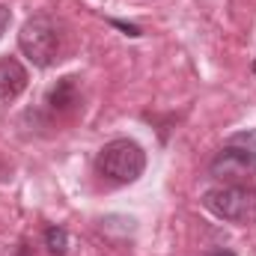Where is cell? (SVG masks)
Listing matches in <instances>:
<instances>
[{
    "instance_id": "1",
    "label": "cell",
    "mask_w": 256,
    "mask_h": 256,
    "mask_svg": "<svg viewBox=\"0 0 256 256\" xmlns=\"http://www.w3.org/2000/svg\"><path fill=\"white\" fill-rule=\"evenodd\" d=\"M18 48L21 54L39 68L60 63L63 60V48H66V33L60 27L57 18L51 15H30L18 33Z\"/></svg>"
},
{
    "instance_id": "2",
    "label": "cell",
    "mask_w": 256,
    "mask_h": 256,
    "mask_svg": "<svg viewBox=\"0 0 256 256\" xmlns=\"http://www.w3.org/2000/svg\"><path fill=\"white\" fill-rule=\"evenodd\" d=\"M96 170L114 185H131L143 176L146 170V152L137 140L131 137H116L104 143L96 155Z\"/></svg>"
},
{
    "instance_id": "4",
    "label": "cell",
    "mask_w": 256,
    "mask_h": 256,
    "mask_svg": "<svg viewBox=\"0 0 256 256\" xmlns=\"http://www.w3.org/2000/svg\"><path fill=\"white\" fill-rule=\"evenodd\" d=\"M208 173L220 182H232L238 185L242 179L256 173V149L250 143V137H236L230 140L208 164Z\"/></svg>"
},
{
    "instance_id": "8",
    "label": "cell",
    "mask_w": 256,
    "mask_h": 256,
    "mask_svg": "<svg viewBox=\"0 0 256 256\" xmlns=\"http://www.w3.org/2000/svg\"><path fill=\"white\" fill-rule=\"evenodd\" d=\"M9 21H12V12H9V9H6L3 3H0V36L6 33V27H9Z\"/></svg>"
},
{
    "instance_id": "3",
    "label": "cell",
    "mask_w": 256,
    "mask_h": 256,
    "mask_svg": "<svg viewBox=\"0 0 256 256\" xmlns=\"http://www.w3.org/2000/svg\"><path fill=\"white\" fill-rule=\"evenodd\" d=\"M202 206L230 224H248L256 220V188L254 185H224V188H212L202 196Z\"/></svg>"
},
{
    "instance_id": "7",
    "label": "cell",
    "mask_w": 256,
    "mask_h": 256,
    "mask_svg": "<svg viewBox=\"0 0 256 256\" xmlns=\"http://www.w3.org/2000/svg\"><path fill=\"white\" fill-rule=\"evenodd\" d=\"M74 78H63V84L51 92V108H66V104H74Z\"/></svg>"
},
{
    "instance_id": "5",
    "label": "cell",
    "mask_w": 256,
    "mask_h": 256,
    "mask_svg": "<svg viewBox=\"0 0 256 256\" xmlns=\"http://www.w3.org/2000/svg\"><path fill=\"white\" fill-rule=\"evenodd\" d=\"M27 68L18 63L15 57H3L0 60V102H12L27 90Z\"/></svg>"
},
{
    "instance_id": "10",
    "label": "cell",
    "mask_w": 256,
    "mask_h": 256,
    "mask_svg": "<svg viewBox=\"0 0 256 256\" xmlns=\"http://www.w3.org/2000/svg\"><path fill=\"white\" fill-rule=\"evenodd\" d=\"M254 74H256V60H254Z\"/></svg>"
},
{
    "instance_id": "9",
    "label": "cell",
    "mask_w": 256,
    "mask_h": 256,
    "mask_svg": "<svg viewBox=\"0 0 256 256\" xmlns=\"http://www.w3.org/2000/svg\"><path fill=\"white\" fill-rule=\"evenodd\" d=\"M206 256H236L232 250H208Z\"/></svg>"
},
{
    "instance_id": "6",
    "label": "cell",
    "mask_w": 256,
    "mask_h": 256,
    "mask_svg": "<svg viewBox=\"0 0 256 256\" xmlns=\"http://www.w3.org/2000/svg\"><path fill=\"white\" fill-rule=\"evenodd\" d=\"M45 248L54 256H63L68 250V232H66L63 226H48L45 230Z\"/></svg>"
}]
</instances>
